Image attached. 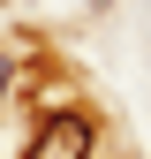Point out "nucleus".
Instances as JSON below:
<instances>
[{
  "label": "nucleus",
  "mask_w": 151,
  "mask_h": 159,
  "mask_svg": "<svg viewBox=\"0 0 151 159\" xmlns=\"http://www.w3.org/2000/svg\"><path fill=\"white\" fill-rule=\"evenodd\" d=\"M91 152H98V121H91L83 106H53L45 121H38V136H30L23 159H91Z\"/></svg>",
  "instance_id": "f257e3e1"
},
{
  "label": "nucleus",
  "mask_w": 151,
  "mask_h": 159,
  "mask_svg": "<svg viewBox=\"0 0 151 159\" xmlns=\"http://www.w3.org/2000/svg\"><path fill=\"white\" fill-rule=\"evenodd\" d=\"M0 98H8V61H0Z\"/></svg>",
  "instance_id": "f03ea898"
}]
</instances>
